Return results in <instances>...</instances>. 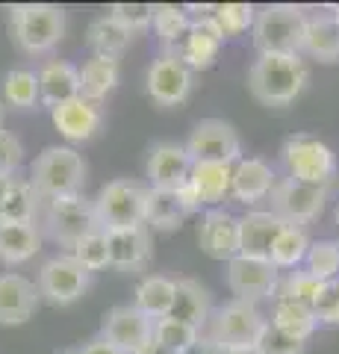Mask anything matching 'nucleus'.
I'll return each mask as SVG.
<instances>
[{"label": "nucleus", "instance_id": "obj_10", "mask_svg": "<svg viewBox=\"0 0 339 354\" xmlns=\"http://www.w3.org/2000/svg\"><path fill=\"white\" fill-rule=\"evenodd\" d=\"M327 189L331 186H319V183H301L292 177H280L271 189V213H278L287 225H298L304 227L307 221L319 218L325 201H327Z\"/></svg>", "mask_w": 339, "mask_h": 354}, {"label": "nucleus", "instance_id": "obj_9", "mask_svg": "<svg viewBox=\"0 0 339 354\" xmlns=\"http://www.w3.org/2000/svg\"><path fill=\"white\" fill-rule=\"evenodd\" d=\"M95 230H101L95 201H86L83 195L48 201V234L57 245L68 248V254L80 239L95 234Z\"/></svg>", "mask_w": 339, "mask_h": 354}, {"label": "nucleus", "instance_id": "obj_21", "mask_svg": "<svg viewBox=\"0 0 339 354\" xmlns=\"http://www.w3.org/2000/svg\"><path fill=\"white\" fill-rule=\"evenodd\" d=\"M278 177L271 171V165L260 157H242L233 165V183H231V195L242 204H257L271 198Z\"/></svg>", "mask_w": 339, "mask_h": 354}, {"label": "nucleus", "instance_id": "obj_48", "mask_svg": "<svg viewBox=\"0 0 339 354\" xmlns=\"http://www.w3.org/2000/svg\"><path fill=\"white\" fill-rule=\"evenodd\" d=\"M227 354H260L257 346H251V348H233V351H227Z\"/></svg>", "mask_w": 339, "mask_h": 354}, {"label": "nucleus", "instance_id": "obj_8", "mask_svg": "<svg viewBox=\"0 0 339 354\" xmlns=\"http://www.w3.org/2000/svg\"><path fill=\"white\" fill-rule=\"evenodd\" d=\"M192 162H218V165H236L242 160V142L231 121L224 118H204L192 127L186 139Z\"/></svg>", "mask_w": 339, "mask_h": 354}, {"label": "nucleus", "instance_id": "obj_28", "mask_svg": "<svg viewBox=\"0 0 339 354\" xmlns=\"http://www.w3.org/2000/svg\"><path fill=\"white\" fill-rule=\"evenodd\" d=\"M130 39H133V32L118 24L109 12L101 15V18H95L89 24V30H86V44L92 48V57H113V59H118L130 48Z\"/></svg>", "mask_w": 339, "mask_h": 354}, {"label": "nucleus", "instance_id": "obj_45", "mask_svg": "<svg viewBox=\"0 0 339 354\" xmlns=\"http://www.w3.org/2000/svg\"><path fill=\"white\" fill-rule=\"evenodd\" d=\"M21 162H24V145H21V139L9 130H0V174H15Z\"/></svg>", "mask_w": 339, "mask_h": 354}, {"label": "nucleus", "instance_id": "obj_47", "mask_svg": "<svg viewBox=\"0 0 339 354\" xmlns=\"http://www.w3.org/2000/svg\"><path fill=\"white\" fill-rule=\"evenodd\" d=\"M189 354H227V351H224L222 346H215L210 337H201L198 342H195V348H192Z\"/></svg>", "mask_w": 339, "mask_h": 354}, {"label": "nucleus", "instance_id": "obj_22", "mask_svg": "<svg viewBox=\"0 0 339 354\" xmlns=\"http://www.w3.org/2000/svg\"><path fill=\"white\" fill-rule=\"evenodd\" d=\"M109 236V257L118 272H142L151 260V227H124L113 230Z\"/></svg>", "mask_w": 339, "mask_h": 354}, {"label": "nucleus", "instance_id": "obj_33", "mask_svg": "<svg viewBox=\"0 0 339 354\" xmlns=\"http://www.w3.org/2000/svg\"><path fill=\"white\" fill-rule=\"evenodd\" d=\"M39 192L32 189L30 177H18L0 198V221H36Z\"/></svg>", "mask_w": 339, "mask_h": 354}, {"label": "nucleus", "instance_id": "obj_36", "mask_svg": "<svg viewBox=\"0 0 339 354\" xmlns=\"http://www.w3.org/2000/svg\"><path fill=\"white\" fill-rule=\"evenodd\" d=\"M3 101L15 109H30L36 106L39 97V74L27 68H12L3 77Z\"/></svg>", "mask_w": 339, "mask_h": 354}, {"label": "nucleus", "instance_id": "obj_23", "mask_svg": "<svg viewBox=\"0 0 339 354\" xmlns=\"http://www.w3.org/2000/svg\"><path fill=\"white\" fill-rule=\"evenodd\" d=\"M39 97L41 104L57 109L80 97V68L65 59H53L39 71Z\"/></svg>", "mask_w": 339, "mask_h": 354}, {"label": "nucleus", "instance_id": "obj_32", "mask_svg": "<svg viewBox=\"0 0 339 354\" xmlns=\"http://www.w3.org/2000/svg\"><path fill=\"white\" fill-rule=\"evenodd\" d=\"M189 209L180 201L177 192L166 189H148V204H145V225L154 230H174L183 225Z\"/></svg>", "mask_w": 339, "mask_h": 354}, {"label": "nucleus", "instance_id": "obj_42", "mask_svg": "<svg viewBox=\"0 0 339 354\" xmlns=\"http://www.w3.org/2000/svg\"><path fill=\"white\" fill-rule=\"evenodd\" d=\"M154 9L157 6H151V3H113L109 6V15L130 32H139L154 24Z\"/></svg>", "mask_w": 339, "mask_h": 354}, {"label": "nucleus", "instance_id": "obj_35", "mask_svg": "<svg viewBox=\"0 0 339 354\" xmlns=\"http://www.w3.org/2000/svg\"><path fill=\"white\" fill-rule=\"evenodd\" d=\"M310 236L307 230L298 227V225H287L280 230V236L275 239V248H271V263L278 269H298V266L307 260V251H310Z\"/></svg>", "mask_w": 339, "mask_h": 354}, {"label": "nucleus", "instance_id": "obj_44", "mask_svg": "<svg viewBox=\"0 0 339 354\" xmlns=\"http://www.w3.org/2000/svg\"><path fill=\"white\" fill-rule=\"evenodd\" d=\"M260 354H304V342L295 339L289 334H283V330H278L275 325H266V330H262V337L257 342Z\"/></svg>", "mask_w": 339, "mask_h": 354}, {"label": "nucleus", "instance_id": "obj_50", "mask_svg": "<svg viewBox=\"0 0 339 354\" xmlns=\"http://www.w3.org/2000/svg\"><path fill=\"white\" fill-rule=\"evenodd\" d=\"M0 130H3V104H0Z\"/></svg>", "mask_w": 339, "mask_h": 354}, {"label": "nucleus", "instance_id": "obj_49", "mask_svg": "<svg viewBox=\"0 0 339 354\" xmlns=\"http://www.w3.org/2000/svg\"><path fill=\"white\" fill-rule=\"evenodd\" d=\"M331 15H333V18L339 21V6H331Z\"/></svg>", "mask_w": 339, "mask_h": 354}, {"label": "nucleus", "instance_id": "obj_13", "mask_svg": "<svg viewBox=\"0 0 339 354\" xmlns=\"http://www.w3.org/2000/svg\"><path fill=\"white\" fill-rule=\"evenodd\" d=\"M278 266L271 260H257V257H233L227 263V286L239 301L257 304L262 298H275L278 295Z\"/></svg>", "mask_w": 339, "mask_h": 354}, {"label": "nucleus", "instance_id": "obj_52", "mask_svg": "<svg viewBox=\"0 0 339 354\" xmlns=\"http://www.w3.org/2000/svg\"><path fill=\"white\" fill-rule=\"evenodd\" d=\"M336 225H339V207H336Z\"/></svg>", "mask_w": 339, "mask_h": 354}, {"label": "nucleus", "instance_id": "obj_15", "mask_svg": "<svg viewBox=\"0 0 339 354\" xmlns=\"http://www.w3.org/2000/svg\"><path fill=\"white\" fill-rule=\"evenodd\" d=\"M195 162L189 151L180 142H157L148 153V180L151 189H166V192H180L192 177Z\"/></svg>", "mask_w": 339, "mask_h": 354}, {"label": "nucleus", "instance_id": "obj_12", "mask_svg": "<svg viewBox=\"0 0 339 354\" xmlns=\"http://www.w3.org/2000/svg\"><path fill=\"white\" fill-rule=\"evenodd\" d=\"M104 337L115 342L124 354L154 351V319L145 316L136 304H118L104 316Z\"/></svg>", "mask_w": 339, "mask_h": 354}, {"label": "nucleus", "instance_id": "obj_19", "mask_svg": "<svg viewBox=\"0 0 339 354\" xmlns=\"http://www.w3.org/2000/svg\"><path fill=\"white\" fill-rule=\"evenodd\" d=\"M287 227L278 213L271 209H251L239 218V230H242V257H257V260H269L275 239L280 236V230Z\"/></svg>", "mask_w": 339, "mask_h": 354}, {"label": "nucleus", "instance_id": "obj_27", "mask_svg": "<svg viewBox=\"0 0 339 354\" xmlns=\"http://www.w3.org/2000/svg\"><path fill=\"white\" fill-rule=\"evenodd\" d=\"M118 59L113 57H89L80 68V97L92 104H101L104 97L118 86Z\"/></svg>", "mask_w": 339, "mask_h": 354}, {"label": "nucleus", "instance_id": "obj_7", "mask_svg": "<svg viewBox=\"0 0 339 354\" xmlns=\"http://www.w3.org/2000/svg\"><path fill=\"white\" fill-rule=\"evenodd\" d=\"M145 204H148V189L142 183L113 180L95 198L97 225L106 234L124 230V227H139V225H145Z\"/></svg>", "mask_w": 339, "mask_h": 354}, {"label": "nucleus", "instance_id": "obj_1", "mask_svg": "<svg viewBox=\"0 0 339 354\" xmlns=\"http://www.w3.org/2000/svg\"><path fill=\"white\" fill-rule=\"evenodd\" d=\"M310 71L301 53H260L248 71V88L266 106H289L304 92Z\"/></svg>", "mask_w": 339, "mask_h": 354}, {"label": "nucleus", "instance_id": "obj_40", "mask_svg": "<svg viewBox=\"0 0 339 354\" xmlns=\"http://www.w3.org/2000/svg\"><path fill=\"white\" fill-rule=\"evenodd\" d=\"M189 27H192V18L186 15L183 6L166 3V6H157L154 9V30H157V36L168 44V48H171L174 41H180L186 32H189Z\"/></svg>", "mask_w": 339, "mask_h": 354}, {"label": "nucleus", "instance_id": "obj_11", "mask_svg": "<svg viewBox=\"0 0 339 354\" xmlns=\"http://www.w3.org/2000/svg\"><path fill=\"white\" fill-rule=\"evenodd\" d=\"M89 281H92V272L83 269L71 254H62V257H53L41 266L36 286H39V295L45 298V301L65 307V304H74L86 290H89Z\"/></svg>", "mask_w": 339, "mask_h": 354}, {"label": "nucleus", "instance_id": "obj_2", "mask_svg": "<svg viewBox=\"0 0 339 354\" xmlns=\"http://www.w3.org/2000/svg\"><path fill=\"white\" fill-rule=\"evenodd\" d=\"M30 183H32V189L39 192V198H45V201L83 195L86 162L80 153L68 145H50L32 162Z\"/></svg>", "mask_w": 339, "mask_h": 354}, {"label": "nucleus", "instance_id": "obj_41", "mask_svg": "<svg viewBox=\"0 0 339 354\" xmlns=\"http://www.w3.org/2000/svg\"><path fill=\"white\" fill-rule=\"evenodd\" d=\"M322 283H325V281H319V278H316V274H310L307 269H295V272H289L287 278L280 281L275 298H292V301H301V304L313 307L316 295H319V290H322Z\"/></svg>", "mask_w": 339, "mask_h": 354}, {"label": "nucleus", "instance_id": "obj_30", "mask_svg": "<svg viewBox=\"0 0 339 354\" xmlns=\"http://www.w3.org/2000/svg\"><path fill=\"white\" fill-rule=\"evenodd\" d=\"M271 325L301 342H307L313 337V330L319 328L313 307L292 301V298H275V304H271Z\"/></svg>", "mask_w": 339, "mask_h": 354}, {"label": "nucleus", "instance_id": "obj_20", "mask_svg": "<svg viewBox=\"0 0 339 354\" xmlns=\"http://www.w3.org/2000/svg\"><path fill=\"white\" fill-rule=\"evenodd\" d=\"M50 118H53V127H57L68 142L92 139L104 124L101 104H92V101H86V97H74V101L50 109Z\"/></svg>", "mask_w": 339, "mask_h": 354}, {"label": "nucleus", "instance_id": "obj_37", "mask_svg": "<svg viewBox=\"0 0 339 354\" xmlns=\"http://www.w3.org/2000/svg\"><path fill=\"white\" fill-rule=\"evenodd\" d=\"M257 9L248 6V3H218L210 6V15L215 21V27L222 30L224 39H233V36H242L245 30H254V21H257Z\"/></svg>", "mask_w": 339, "mask_h": 354}, {"label": "nucleus", "instance_id": "obj_43", "mask_svg": "<svg viewBox=\"0 0 339 354\" xmlns=\"http://www.w3.org/2000/svg\"><path fill=\"white\" fill-rule=\"evenodd\" d=\"M313 313L319 325H339V278L325 281L313 301Z\"/></svg>", "mask_w": 339, "mask_h": 354}, {"label": "nucleus", "instance_id": "obj_14", "mask_svg": "<svg viewBox=\"0 0 339 354\" xmlns=\"http://www.w3.org/2000/svg\"><path fill=\"white\" fill-rule=\"evenodd\" d=\"M222 41H224V36H222V30L215 27V21L210 15V6H206L204 15L192 18L189 32H186L180 41H174L166 53L177 57L183 65H189L192 71H204L215 62L218 50H222Z\"/></svg>", "mask_w": 339, "mask_h": 354}, {"label": "nucleus", "instance_id": "obj_38", "mask_svg": "<svg viewBox=\"0 0 339 354\" xmlns=\"http://www.w3.org/2000/svg\"><path fill=\"white\" fill-rule=\"evenodd\" d=\"M71 257L77 260L83 269L89 272H97V269H106V266H113V257H109V236L106 230H95L86 239H80L77 245L71 248Z\"/></svg>", "mask_w": 339, "mask_h": 354}, {"label": "nucleus", "instance_id": "obj_34", "mask_svg": "<svg viewBox=\"0 0 339 354\" xmlns=\"http://www.w3.org/2000/svg\"><path fill=\"white\" fill-rule=\"evenodd\" d=\"M201 339V330L180 322L174 316L157 319L154 322V351L162 354H189L195 348V342Z\"/></svg>", "mask_w": 339, "mask_h": 354}, {"label": "nucleus", "instance_id": "obj_4", "mask_svg": "<svg viewBox=\"0 0 339 354\" xmlns=\"http://www.w3.org/2000/svg\"><path fill=\"white\" fill-rule=\"evenodd\" d=\"M307 15L298 6L271 3L257 12L254 21V48L260 53H301Z\"/></svg>", "mask_w": 339, "mask_h": 354}, {"label": "nucleus", "instance_id": "obj_6", "mask_svg": "<svg viewBox=\"0 0 339 354\" xmlns=\"http://www.w3.org/2000/svg\"><path fill=\"white\" fill-rule=\"evenodd\" d=\"M280 153H283V165H287L292 180L331 186L336 174V153L319 136H313V133H292L283 142Z\"/></svg>", "mask_w": 339, "mask_h": 354}, {"label": "nucleus", "instance_id": "obj_25", "mask_svg": "<svg viewBox=\"0 0 339 354\" xmlns=\"http://www.w3.org/2000/svg\"><path fill=\"white\" fill-rule=\"evenodd\" d=\"M39 245L41 236L36 221H0V260L6 266H18L36 257Z\"/></svg>", "mask_w": 339, "mask_h": 354}, {"label": "nucleus", "instance_id": "obj_24", "mask_svg": "<svg viewBox=\"0 0 339 354\" xmlns=\"http://www.w3.org/2000/svg\"><path fill=\"white\" fill-rule=\"evenodd\" d=\"M231 183H233V165H218V162H195L189 177L192 195L206 209H215L224 201V195H231Z\"/></svg>", "mask_w": 339, "mask_h": 354}, {"label": "nucleus", "instance_id": "obj_16", "mask_svg": "<svg viewBox=\"0 0 339 354\" xmlns=\"http://www.w3.org/2000/svg\"><path fill=\"white\" fill-rule=\"evenodd\" d=\"M198 245L206 257L213 260H227L231 263L233 257H239L242 251V230H239V218L227 209L215 207L206 209L201 225H198Z\"/></svg>", "mask_w": 339, "mask_h": 354}, {"label": "nucleus", "instance_id": "obj_51", "mask_svg": "<svg viewBox=\"0 0 339 354\" xmlns=\"http://www.w3.org/2000/svg\"><path fill=\"white\" fill-rule=\"evenodd\" d=\"M62 354H80V351H62Z\"/></svg>", "mask_w": 339, "mask_h": 354}, {"label": "nucleus", "instance_id": "obj_39", "mask_svg": "<svg viewBox=\"0 0 339 354\" xmlns=\"http://www.w3.org/2000/svg\"><path fill=\"white\" fill-rule=\"evenodd\" d=\"M307 272L316 274L319 281H333L339 278V242L333 239H319L313 242L307 251Z\"/></svg>", "mask_w": 339, "mask_h": 354}, {"label": "nucleus", "instance_id": "obj_46", "mask_svg": "<svg viewBox=\"0 0 339 354\" xmlns=\"http://www.w3.org/2000/svg\"><path fill=\"white\" fill-rule=\"evenodd\" d=\"M80 354H124V351L118 348L115 342H109V339L101 334V337H95V339H89V342H86Z\"/></svg>", "mask_w": 339, "mask_h": 354}, {"label": "nucleus", "instance_id": "obj_31", "mask_svg": "<svg viewBox=\"0 0 339 354\" xmlns=\"http://www.w3.org/2000/svg\"><path fill=\"white\" fill-rule=\"evenodd\" d=\"M174 292H177V281L162 278V274H148V278L136 286V307L157 322V319L171 316Z\"/></svg>", "mask_w": 339, "mask_h": 354}, {"label": "nucleus", "instance_id": "obj_18", "mask_svg": "<svg viewBox=\"0 0 339 354\" xmlns=\"http://www.w3.org/2000/svg\"><path fill=\"white\" fill-rule=\"evenodd\" d=\"M39 286L24 274H0V325H24L39 310Z\"/></svg>", "mask_w": 339, "mask_h": 354}, {"label": "nucleus", "instance_id": "obj_29", "mask_svg": "<svg viewBox=\"0 0 339 354\" xmlns=\"http://www.w3.org/2000/svg\"><path fill=\"white\" fill-rule=\"evenodd\" d=\"M301 53L322 62L339 59V21L333 15H316L307 18V30H304Z\"/></svg>", "mask_w": 339, "mask_h": 354}, {"label": "nucleus", "instance_id": "obj_17", "mask_svg": "<svg viewBox=\"0 0 339 354\" xmlns=\"http://www.w3.org/2000/svg\"><path fill=\"white\" fill-rule=\"evenodd\" d=\"M192 92V68L177 57L162 53L148 71V95L159 106H180Z\"/></svg>", "mask_w": 339, "mask_h": 354}, {"label": "nucleus", "instance_id": "obj_26", "mask_svg": "<svg viewBox=\"0 0 339 354\" xmlns=\"http://www.w3.org/2000/svg\"><path fill=\"white\" fill-rule=\"evenodd\" d=\"M171 316L180 319V322L192 325L204 330L206 322L213 316V301H210V292L206 286H201L198 281H177V292H174V307H171Z\"/></svg>", "mask_w": 339, "mask_h": 354}, {"label": "nucleus", "instance_id": "obj_3", "mask_svg": "<svg viewBox=\"0 0 339 354\" xmlns=\"http://www.w3.org/2000/svg\"><path fill=\"white\" fill-rule=\"evenodd\" d=\"M9 24L24 53H48L65 36V12L53 3H18L9 9Z\"/></svg>", "mask_w": 339, "mask_h": 354}, {"label": "nucleus", "instance_id": "obj_5", "mask_svg": "<svg viewBox=\"0 0 339 354\" xmlns=\"http://www.w3.org/2000/svg\"><path fill=\"white\" fill-rule=\"evenodd\" d=\"M266 319L257 310V304L251 301H233L222 304L218 310H213L210 322H206V337H210L215 346H222L224 351H233V348H251L257 346L262 330H266Z\"/></svg>", "mask_w": 339, "mask_h": 354}]
</instances>
